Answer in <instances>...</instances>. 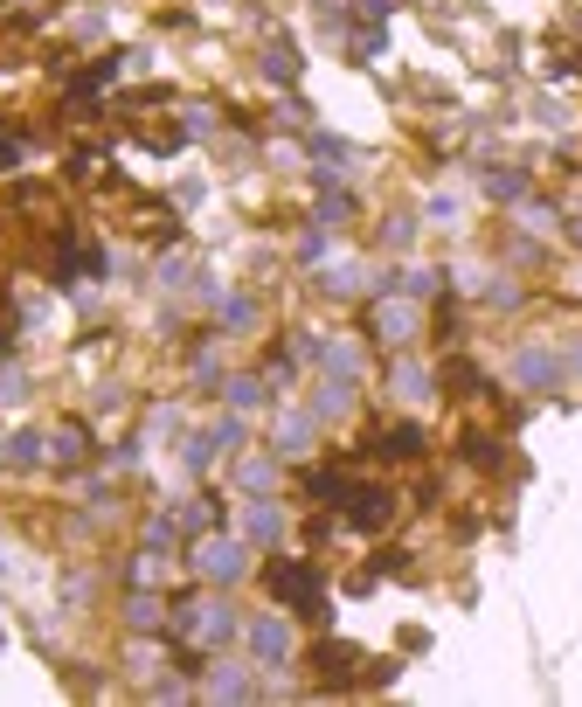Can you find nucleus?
Masks as SVG:
<instances>
[{"label":"nucleus","mask_w":582,"mask_h":707,"mask_svg":"<svg viewBox=\"0 0 582 707\" xmlns=\"http://www.w3.org/2000/svg\"><path fill=\"white\" fill-rule=\"evenodd\" d=\"M305 486H312V499H354V479H347V471H312Z\"/></svg>","instance_id":"obj_4"},{"label":"nucleus","mask_w":582,"mask_h":707,"mask_svg":"<svg viewBox=\"0 0 582 707\" xmlns=\"http://www.w3.org/2000/svg\"><path fill=\"white\" fill-rule=\"evenodd\" d=\"M361 7H368V14H389V0H361Z\"/></svg>","instance_id":"obj_10"},{"label":"nucleus","mask_w":582,"mask_h":707,"mask_svg":"<svg viewBox=\"0 0 582 707\" xmlns=\"http://www.w3.org/2000/svg\"><path fill=\"white\" fill-rule=\"evenodd\" d=\"M250 645H257L264 659H285V645H291V638H285V625H257V631H250Z\"/></svg>","instance_id":"obj_6"},{"label":"nucleus","mask_w":582,"mask_h":707,"mask_svg":"<svg viewBox=\"0 0 582 707\" xmlns=\"http://www.w3.org/2000/svg\"><path fill=\"white\" fill-rule=\"evenodd\" d=\"M396 513V493H381V486H354V527H381Z\"/></svg>","instance_id":"obj_2"},{"label":"nucleus","mask_w":582,"mask_h":707,"mask_svg":"<svg viewBox=\"0 0 582 707\" xmlns=\"http://www.w3.org/2000/svg\"><path fill=\"white\" fill-rule=\"evenodd\" d=\"M389 458H416V451H424V430H409V423H402V430H389Z\"/></svg>","instance_id":"obj_7"},{"label":"nucleus","mask_w":582,"mask_h":707,"mask_svg":"<svg viewBox=\"0 0 582 707\" xmlns=\"http://www.w3.org/2000/svg\"><path fill=\"white\" fill-rule=\"evenodd\" d=\"M312 666H319V680H326V686H347L361 659H354V645H319V652H312Z\"/></svg>","instance_id":"obj_3"},{"label":"nucleus","mask_w":582,"mask_h":707,"mask_svg":"<svg viewBox=\"0 0 582 707\" xmlns=\"http://www.w3.org/2000/svg\"><path fill=\"white\" fill-rule=\"evenodd\" d=\"M270 597L305 603V610H312V603H319V576L305 569V562H278V569H270Z\"/></svg>","instance_id":"obj_1"},{"label":"nucleus","mask_w":582,"mask_h":707,"mask_svg":"<svg viewBox=\"0 0 582 707\" xmlns=\"http://www.w3.org/2000/svg\"><path fill=\"white\" fill-rule=\"evenodd\" d=\"M465 458H472V465H500V444H492V437H465Z\"/></svg>","instance_id":"obj_8"},{"label":"nucleus","mask_w":582,"mask_h":707,"mask_svg":"<svg viewBox=\"0 0 582 707\" xmlns=\"http://www.w3.org/2000/svg\"><path fill=\"white\" fill-rule=\"evenodd\" d=\"M291 70H298V63H291V49H270V77L291 83Z\"/></svg>","instance_id":"obj_9"},{"label":"nucleus","mask_w":582,"mask_h":707,"mask_svg":"<svg viewBox=\"0 0 582 707\" xmlns=\"http://www.w3.org/2000/svg\"><path fill=\"white\" fill-rule=\"evenodd\" d=\"M201 569H209V576H236V569H243V555L229 548V541H215V548H201Z\"/></svg>","instance_id":"obj_5"}]
</instances>
